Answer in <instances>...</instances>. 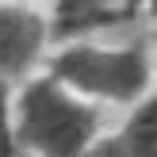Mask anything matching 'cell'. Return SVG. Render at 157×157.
<instances>
[{
  "mask_svg": "<svg viewBox=\"0 0 157 157\" xmlns=\"http://www.w3.org/2000/svg\"><path fill=\"white\" fill-rule=\"evenodd\" d=\"M8 130L27 157H81L104 134L100 104L69 92L58 77L35 73L12 92Z\"/></svg>",
  "mask_w": 157,
  "mask_h": 157,
  "instance_id": "cell-1",
  "label": "cell"
},
{
  "mask_svg": "<svg viewBox=\"0 0 157 157\" xmlns=\"http://www.w3.org/2000/svg\"><path fill=\"white\" fill-rule=\"evenodd\" d=\"M46 73L92 104L130 107L146 92H153L157 69H153L150 38L138 35L127 42H100V38L58 42L46 54Z\"/></svg>",
  "mask_w": 157,
  "mask_h": 157,
  "instance_id": "cell-2",
  "label": "cell"
},
{
  "mask_svg": "<svg viewBox=\"0 0 157 157\" xmlns=\"http://www.w3.org/2000/svg\"><path fill=\"white\" fill-rule=\"evenodd\" d=\"M50 46V19L42 12H35L27 0H0V77L12 88L35 77Z\"/></svg>",
  "mask_w": 157,
  "mask_h": 157,
  "instance_id": "cell-3",
  "label": "cell"
},
{
  "mask_svg": "<svg viewBox=\"0 0 157 157\" xmlns=\"http://www.w3.org/2000/svg\"><path fill=\"white\" fill-rule=\"evenodd\" d=\"M142 0H54L50 12V38L77 42V38H100L107 31H123L138 23Z\"/></svg>",
  "mask_w": 157,
  "mask_h": 157,
  "instance_id": "cell-4",
  "label": "cell"
},
{
  "mask_svg": "<svg viewBox=\"0 0 157 157\" xmlns=\"http://www.w3.org/2000/svg\"><path fill=\"white\" fill-rule=\"evenodd\" d=\"M115 134L123 138L130 157H157V88L146 92L138 104H130V115Z\"/></svg>",
  "mask_w": 157,
  "mask_h": 157,
  "instance_id": "cell-5",
  "label": "cell"
},
{
  "mask_svg": "<svg viewBox=\"0 0 157 157\" xmlns=\"http://www.w3.org/2000/svg\"><path fill=\"white\" fill-rule=\"evenodd\" d=\"M81 157H130V153H127V146H123L119 134H100Z\"/></svg>",
  "mask_w": 157,
  "mask_h": 157,
  "instance_id": "cell-6",
  "label": "cell"
},
{
  "mask_svg": "<svg viewBox=\"0 0 157 157\" xmlns=\"http://www.w3.org/2000/svg\"><path fill=\"white\" fill-rule=\"evenodd\" d=\"M12 84H8L4 81V77H0V123H4V127H8V107H12Z\"/></svg>",
  "mask_w": 157,
  "mask_h": 157,
  "instance_id": "cell-7",
  "label": "cell"
},
{
  "mask_svg": "<svg viewBox=\"0 0 157 157\" xmlns=\"http://www.w3.org/2000/svg\"><path fill=\"white\" fill-rule=\"evenodd\" d=\"M150 46H153V69H157V23H153V35H150Z\"/></svg>",
  "mask_w": 157,
  "mask_h": 157,
  "instance_id": "cell-8",
  "label": "cell"
},
{
  "mask_svg": "<svg viewBox=\"0 0 157 157\" xmlns=\"http://www.w3.org/2000/svg\"><path fill=\"white\" fill-rule=\"evenodd\" d=\"M0 142H12V130H8L4 123H0Z\"/></svg>",
  "mask_w": 157,
  "mask_h": 157,
  "instance_id": "cell-9",
  "label": "cell"
},
{
  "mask_svg": "<svg viewBox=\"0 0 157 157\" xmlns=\"http://www.w3.org/2000/svg\"><path fill=\"white\" fill-rule=\"evenodd\" d=\"M142 8H146V12H153V15H157V0H142Z\"/></svg>",
  "mask_w": 157,
  "mask_h": 157,
  "instance_id": "cell-10",
  "label": "cell"
}]
</instances>
